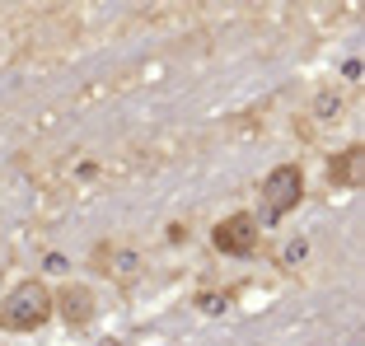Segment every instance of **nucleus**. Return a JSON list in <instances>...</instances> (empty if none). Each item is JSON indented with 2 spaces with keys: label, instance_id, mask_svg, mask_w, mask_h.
Masks as SVG:
<instances>
[{
  "label": "nucleus",
  "instance_id": "423d86ee",
  "mask_svg": "<svg viewBox=\"0 0 365 346\" xmlns=\"http://www.w3.org/2000/svg\"><path fill=\"white\" fill-rule=\"evenodd\" d=\"M361 178H365V145H346L333 159V183L337 187H361Z\"/></svg>",
  "mask_w": 365,
  "mask_h": 346
},
{
  "label": "nucleus",
  "instance_id": "7ed1b4c3",
  "mask_svg": "<svg viewBox=\"0 0 365 346\" xmlns=\"http://www.w3.org/2000/svg\"><path fill=\"white\" fill-rule=\"evenodd\" d=\"M211 243L225 258H248V253L258 248V220L248 216V211H235V216H225L211 229Z\"/></svg>",
  "mask_w": 365,
  "mask_h": 346
},
{
  "label": "nucleus",
  "instance_id": "20e7f679",
  "mask_svg": "<svg viewBox=\"0 0 365 346\" xmlns=\"http://www.w3.org/2000/svg\"><path fill=\"white\" fill-rule=\"evenodd\" d=\"M56 309L71 327H85L94 318V290L89 285H61V295H52V314Z\"/></svg>",
  "mask_w": 365,
  "mask_h": 346
},
{
  "label": "nucleus",
  "instance_id": "f03ea898",
  "mask_svg": "<svg viewBox=\"0 0 365 346\" xmlns=\"http://www.w3.org/2000/svg\"><path fill=\"white\" fill-rule=\"evenodd\" d=\"M300 201H304V173L295 164H281V169H272L262 178V216L267 220H281Z\"/></svg>",
  "mask_w": 365,
  "mask_h": 346
},
{
  "label": "nucleus",
  "instance_id": "39448f33",
  "mask_svg": "<svg viewBox=\"0 0 365 346\" xmlns=\"http://www.w3.org/2000/svg\"><path fill=\"white\" fill-rule=\"evenodd\" d=\"M94 267H103L113 281H131V276L140 271V258L131 248H122V243H108L103 253H94Z\"/></svg>",
  "mask_w": 365,
  "mask_h": 346
},
{
  "label": "nucleus",
  "instance_id": "f257e3e1",
  "mask_svg": "<svg viewBox=\"0 0 365 346\" xmlns=\"http://www.w3.org/2000/svg\"><path fill=\"white\" fill-rule=\"evenodd\" d=\"M52 318V290L43 281H24L5 295L0 304V327L5 332H33V327H43Z\"/></svg>",
  "mask_w": 365,
  "mask_h": 346
}]
</instances>
